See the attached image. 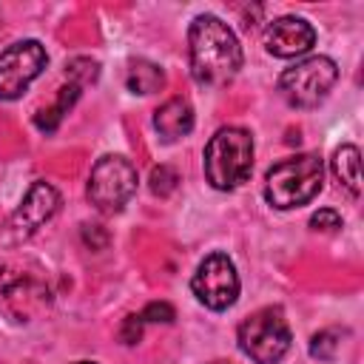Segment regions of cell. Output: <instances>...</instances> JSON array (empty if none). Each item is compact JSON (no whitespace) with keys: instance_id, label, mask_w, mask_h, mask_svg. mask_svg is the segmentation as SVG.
<instances>
[{"instance_id":"obj_1","label":"cell","mask_w":364,"mask_h":364,"mask_svg":"<svg viewBox=\"0 0 364 364\" xmlns=\"http://www.w3.org/2000/svg\"><path fill=\"white\" fill-rule=\"evenodd\" d=\"M188 51L193 80L208 88L230 82L242 68V46L236 34L213 14L193 17L188 28Z\"/></svg>"},{"instance_id":"obj_2","label":"cell","mask_w":364,"mask_h":364,"mask_svg":"<svg viewBox=\"0 0 364 364\" xmlns=\"http://www.w3.org/2000/svg\"><path fill=\"white\" fill-rule=\"evenodd\" d=\"M324 182V162L318 154H299L276 162L264 176V199L279 208H301L318 196Z\"/></svg>"},{"instance_id":"obj_3","label":"cell","mask_w":364,"mask_h":364,"mask_svg":"<svg viewBox=\"0 0 364 364\" xmlns=\"http://www.w3.org/2000/svg\"><path fill=\"white\" fill-rule=\"evenodd\" d=\"M253 171V136L245 128H219L205 145V179L216 191H233Z\"/></svg>"},{"instance_id":"obj_4","label":"cell","mask_w":364,"mask_h":364,"mask_svg":"<svg viewBox=\"0 0 364 364\" xmlns=\"http://www.w3.org/2000/svg\"><path fill=\"white\" fill-rule=\"evenodd\" d=\"M290 341V327L279 307H262L239 324V347L256 364H279Z\"/></svg>"},{"instance_id":"obj_5","label":"cell","mask_w":364,"mask_h":364,"mask_svg":"<svg viewBox=\"0 0 364 364\" xmlns=\"http://www.w3.org/2000/svg\"><path fill=\"white\" fill-rule=\"evenodd\" d=\"M338 80V65L330 57H307L279 77V94L293 108H316Z\"/></svg>"},{"instance_id":"obj_6","label":"cell","mask_w":364,"mask_h":364,"mask_svg":"<svg viewBox=\"0 0 364 364\" xmlns=\"http://www.w3.org/2000/svg\"><path fill=\"white\" fill-rule=\"evenodd\" d=\"M134 193H136V168L125 156L108 154L97 159L88 176V202L100 213H119Z\"/></svg>"},{"instance_id":"obj_7","label":"cell","mask_w":364,"mask_h":364,"mask_svg":"<svg viewBox=\"0 0 364 364\" xmlns=\"http://www.w3.org/2000/svg\"><path fill=\"white\" fill-rule=\"evenodd\" d=\"M193 296L208 307V310H228L239 299V273L236 264L225 253H210L208 259L199 262L193 279H191Z\"/></svg>"},{"instance_id":"obj_8","label":"cell","mask_w":364,"mask_h":364,"mask_svg":"<svg viewBox=\"0 0 364 364\" xmlns=\"http://www.w3.org/2000/svg\"><path fill=\"white\" fill-rule=\"evenodd\" d=\"M48 54L37 40L11 43L0 51V100H17L46 68Z\"/></svg>"},{"instance_id":"obj_9","label":"cell","mask_w":364,"mask_h":364,"mask_svg":"<svg viewBox=\"0 0 364 364\" xmlns=\"http://www.w3.org/2000/svg\"><path fill=\"white\" fill-rule=\"evenodd\" d=\"M57 210H60V193H57V188H51V185L43 182V179H37V182L28 188L26 199L20 202V208L9 216L6 228H3L6 242H9V245H20L23 239L34 236Z\"/></svg>"},{"instance_id":"obj_10","label":"cell","mask_w":364,"mask_h":364,"mask_svg":"<svg viewBox=\"0 0 364 364\" xmlns=\"http://www.w3.org/2000/svg\"><path fill=\"white\" fill-rule=\"evenodd\" d=\"M316 43V28L301 17H279L264 28V48L273 57H299Z\"/></svg>"},{"instance_id":"obj_11","label":"cell","mask_w":364,"mask_h":364,"mask_svg":"<svg viewBox=\"0 0 364 364\" xmlns=\"http://www.w3.org/2000/svg\"><path fill=\"white\" fill-rule=\"evenodd\" d=\"M154 128L168 142H173L179 136H188L193 131V108H191V102L182 100V97H173L165 105H159L156 114H154Z\"/></svg>"},{"instance_id":"obj_12","label":"cell","mask_w":364,"mask_h":364,"mask_svg":"<svg viewBox=\"0 0 364 364\" xmlns=\"http://www.w3.org/2000/svg\"><path fill=\"white\" fill-rule=\"evenodd\" d=\"M333 173L350 191V196L361 193V156L355 145H341L333 154Z\"/></svg>"},{"instance_id":"obj_13","label":"cell","mask_w":364,"mask_h":364,"mask_svg":"<svg viewBox=\"0 0 364 364\" xmlns=\"http://www.w3.org/2000/svg\"><path fill=\"white\" fill-rule=\"evenodd\" d=\"M125 85H128L131 94H154V91H159L165 85V71L156 63L136 60V63L128 65Z\"/></svg>"},{"instance_id":"obj_14","label":"cell","mask_w":364,"mask_h":364,"mask_svg":"<svg viewBox=\"0 0 364 364\" xmlns=\"http://www.w3.org/2000/svg\"><path fill=\"white\" fill-rule=\"evenodd\" d=\"M6 299H9V304H14V301H23V316H28L31 313V304H37V307H43L46 301H48V290L37 282V279H28V276H14V284H9L6 282Z\"/></svg>"},{"instance_id":"obj_15","label":"cell","mask_w":364,"mask_h":364,"mask_svg":"<svg viewBox=\"0 0 364 364\" xmlns=\"http://www.w3.org/2000/svg\"><path fill=\"white\" fill-rule=\"evenodd\" d=\"M80 91H82V88H80V85H74V82L63 85V88H60V97H57V102H54L51 108H43V111L37 114V119H34V122H37V128H40V131H46V134H51V131L60 125V119L68 114V108L77 102Z\"/></svg>"},{"instance_id":"obj_16","label":"cell","mask_w":364,"mask_h":364,"mask_svg":"<svg viewBox=\"0 0 364 364\" xmlns=\"http://www.w3.org/2000/svg\"><path fill=\"white\" fill-rule=\"evenodd\" d=\"M338 341H341L338 330H318L310 338V355L318 358V361H333L336 353H338Z\"/></svg>"},{"instance_id":"obj_17","label":"cell","mask_w":364,"mask_h":364,"mask_svg":"<svg viewBox=\"0 0 364 364\" xmlns=\"http://www.w3.org/2000/svg\"><path fill=\"white\" fill-rule=\"evenodd\" d=\"M65 74L71 77L74 85L85 88L88 82H97V77H100V63L91 60V57H74V60L65 65Z\"/></svg>"},{"instance_id":"obj_18","label":"cell","mask_w":364,"mask_h":364,"mask_svg":"<svg viewBox=\"0 0 364 364\" xmlns=\"http://www.w3.org/2000/svg\"><path fill=\"white\" fill-rule=\"evenodd\" d=\"M176 182H179V176H176V171L168 168V165L154 168V171H151V179H148L151 193H154V196H162V199L171 196V193L176 191Z\"/></svg>"},{"instance_id":"obj_19","label":"cell","mask_w":364,"mask_h":364,"mask_svg":"<svg viewBox=\"0 0 364 364\" xmlns=\"http://www.w3.org/2000/svg\"><path fill=\"white\" fill-rule=\"evenodd\" d=\"M310 228L313 230H321V233H333L341 228V216L333 210V208H321L310 216Z\"/></svg>"},{"instance_id":"obj_20","label":"cell","mask_w":364,"mask_h":364,"mask_svg":"<svg viewBox=\"0 0 364 364\" xmlns=\"http://www.w3.org/2000/svg\"><path fill=\"white\" fill-rule=\"evenodd\" d=\"M142 321H156V324H171L176 318V310L168 304V301H151L142 313Z\"/></svg>"},{"instance_id":"obj_21","label":"cell","mask_w":364,"mask_h":364,"mask_svg":"<svg viewBox=\"0 0 364 364\" xmlns=\"http://www.w3.org/2000/svg\"><path fill=\"white\" fill-rule=\"evenodd\" d=\"M142 327H145V321H142V316H125L122 318V327H119V341L122 344H136L139 338H142Z\"/></svg>"},{"instance_id":"obj_22","label":"cell","mask_w":364,"mask_h":364,"mask_svg":"<svg viewBox=\"0 0 364 364\" xmlns=\"http://www.w3.org/2000/svg\"><path fill=\"white\" fill-rule=\"evenodd\" d=\"M82 239H85V245H91V250H100L108 242V236L100 230V225H85L82 228Z\"/></svg>"},{"instance_id":"obj_23","label":"cell","mask_w":364,"mask_h":364,"mask_svg":"<svg viewBox=\"0 0 364 364\" xmlns=\"http://www.w3.org/2000/svg\"><path fill=\"white\" fill-rule=\"evenodd\" d=\"M74 364H94V361H74Z\"/></svg>"},{"instance_id":"obj_24","label":"cell","mask_w":364,"mask_h":364,"mask_svg":"<svg viewBox=\"0 0 364 364\" xmlns=\"http://www.w3.org/2000/svg\"><path fill=\"white\" fill-rule=\"evenodd\" d=\"M213 364H228V361H213Z\"/></svg>"}]
</instances>
